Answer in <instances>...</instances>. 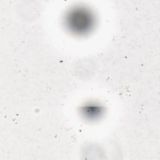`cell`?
Returning a JSON list of instances; mask_svg holds the SVG:
<instances>
[{
  "mask_svg": "<svg viewBox=\"0 0 160 160\" xmlns=\"http://www.w3.org/2000/svg\"><path fill=\"white\" fill-rule=\"evenodd\" d=\"M66 25L76 34H82L88 32L93 25V19L90 13L83 9L72 11L67 16Z\"/></svg>",
  "mask_w": 160,
  "mask_h": 160,
  "instance_id": "6da1fadb",
  "label": "cell"
}]
</instances>
